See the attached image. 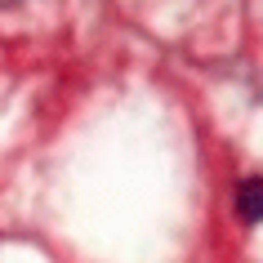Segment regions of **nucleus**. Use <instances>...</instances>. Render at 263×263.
Returning a JSON list of instances; mask_svg holds the SVG:
<instances>
[{
  "label": "nucleus",
  "instance_id": "f257e3e1",
  "mask_svg": "<svg viewBox=\"0 0 263 263\" xmlns=\"http://www.w3.org/2000/svg\"><path fill=\"white\" fill-rule=\"evenodd\" d=\"M236 214L246 223H263V179H246L236 187Z\"/></svg>",
  "mask_w": 263,
  "mask_h": 263
}]
</instances>
